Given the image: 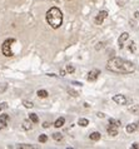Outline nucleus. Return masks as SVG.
<instances>
[{
    "label": "nucleus",
    "instance_id": "nucleus-1",
    "mask_svg": "<svg viewBox=\"0 0 139 149\" xmlns=\"http://www.w3.org/2000/svg\"><path fill=\"white\" fill-rule=\"evenodd\" d=\"M107 69L114 73H120V74H128V73H133L134 71V65L133 63L124 60L122 58H113L108 62L107 64Z\"/></svg>",
    "mask_w": 139,
    "mask_h": 149
},
{
    "label": "nucleus",
    "instance_id": "nucleus-2",
    "mask_svg": "<svg viewBox=\"0 0 139 149\" xmlns=\"http://www.w3.org/2000/svg\"><path fill=\"white\" fill-rule=\"evenodd\" d=\"M47 21L53 29H58L63 23V14L58 8H51L47 11Z\"/></svg>",
    "mask_w": 139,
    "mask_h": 149
},
{
    "label": "nucleus",
    "instance_id": "nucleus-3",
    "mask_svg": "<svg viewBox=\"0 0 139 149\" xmlns=\"http://www.w3.org/2000/svg\"><path fill=\"white\" fill-rule=\"evenodd\" d=\"M13 43H15L14 39H8L3 43L1 50H3V54L5 56H13V51H11V44Z\"/></svg>",
    "mask_w": 139,
    "mask_h": 149
},
{
    "label": "nucleus",
    "instance_id": "nucleus-4",
    "mask_svg": "<svg viewBox=\"0 0 139 149\" xmlns=\"http://www.w3.org/2000/svg\"><path fill=\"white\" fill-rule=\"evenodd\" d=\"M113 100H114L116 104H119V105H125L128 103V99L124 97V95H122V94L114 95V97H113Z\"/></svg>",
    "mask_w": 139,
    "mask_h": 149
},
{
    "label": "nucleus",
    "instance_id": "nucleus-5",
    "mask_svg": "<svg viewBox=\"0 0 139 149\" xmlns=\"http://www.w3.org/2000/svg\"><path fill=\"white\" fill-rule=\"evenodd\" d=\"M107 16H108V13H107V11H104V10H103V11H100V13L97 15V18H95V24L100 25L101 23L104 21V19L107 18Z\"/></svg>",
    "mask_w": 139,
    "mask_h": 149
},
{
    "label": "nucleus",
    "instance_id": "nucleus-6",
    "mask_svg": "<svg viewBox=\"0 0 139 149\" xmlns=\"http://www.w3.org/2000/svg\"><path fill=\"white\" fill-rule=\"evenodd\" d=\"M8 120H9V115H8V114H1V115H0V130L6 128Z\"/></svg>",
    "mask_w": 139,
    "mask_h": 149
},
{
    "label": "nucleus",
    "instance_id": "nucleus-7",
    "mask_svg": "<svg viewBox=\"0 0 139 149\" xmlns=\"http://www.w3.org/2000/svg\"><path fill=\"white\" fill-rule=\"evenodd\" d=\"M99 74H100L99 70H92V71H89V74H88V80H89V82H94V80L98 79Z\"/></svg>",
    "mask_w": 139,
    "mask_h": 149
},
{
    "label": "nucleus",
    "instance_id": "nucleus-8",
    "mask_svg": "<svg viewBox=\"0 0 139 149\" xmlns=\"http://www.w3.org/2000/svg\"><path fill=\"white\" fill-rule=\"evenodd\" d=\"M128 38H129V34H128V33H123L122 35H120L119 40H118V43H119V48H123V47H124V41L128 40Z\"/></svg>",
    "mask_w": 139,
    "mask_h": 149
},
{
    "label": "nucleus",
    "instance_id": "nucleus-9",
    "mask_svg": "<svg viewBox=\"0 0 139 149\" xmlns=\"http://www.w3.org/2000/svg\"><path fill=\"white\" fill-rule=\"evenodd\" d=\"M64 123H65V119H64L63 117H60V118H58V119L55 120L54 127H56V128H60V127H63V125H64Z\"/></svg>",
    "mask_w": 139,
    "mask_h": 149
},
{
    "label": "nucleus",
    "instance_id": "nucleus-10",
    "mask_svg": "<svg viewBox=\"0 0 139 149\" xmlns=\"http://www.w3.org/2000/svg\"><path fill=\"white\" fill-rule=\"evenodd\" d=\"M31 120H24L23 122V129H24V130H30V129H31Z\"/></svg>",
    "mask_w": 139,
    "mask_h": 149
},
{
    "label": "nucleus",
    "instance_id": "nucleus-11",
    "mask_svg": "<svg viewBox=\"0 0 139 149\" xmlns=\"http://www.w3.org/2000/svg\"><path fill=\"white\" fill-rule=\"evenodd\" d=\"M135 130H138L137 129V123H131L129 125H127V132L128 133H133Z\"/></svg>",
    "mask_w": 139,
    "mask_h": 149
},
{
    "label": "nucleus",
    "instance_id": "nucleus-12",
    "mask_svg": "<svg viewBox=\"0 0 139 149\" xmlns=\"http://www.w3.org/2000/svg\"><path fill=\"white\" fill-rule=\"evenodd\" d=\"M89 138L92 139V140H99L100 139V133H98V132H94V133H92V134L89 135Z\"/></svg>",
    "mask_w": 139,
    "mask_h": 149
},
{
    "label": "nucleus",
    "instance_id": "nucleus-13",
    "mask_svg": "<svg viewBox=\"0 0 139 149\" xmlns=\"http://www.w3.org/2000/svg\"><path fill=\"white\" fill-rule=\"evenodd\" d=\"M78 124L80 125V127H86V125L89 124V120L85 119V118H80V119L78 120Z\"/></svg>",
    "mask_w": 139,
    "mask_h": 149
},
{
    "label": "nucleus",
    "instance_id": "nucleus-14",
    "mask_svg": "<svg viewBox=\"0 0 139 149\" xmlns=\"http://www.w3.org/2000/svg\"><path fill=\"white\" fill-rule=\"evenodd\" d=\"M36 94H38V97H39V98H47V97H48V91H47V90H43V89H41V90H38Z\"/></svg>",
    "mask_w": 139,
    "mask_h": 149
},
{
    "label": "nucleus",
    "instance_id": "nucleus-15",
    "mask_svg": "<svg viewBox=\"0 0 139 149\" xmlns=\"http://www.w3.org/2000/svg\"><path fill=\"white\" fill-rule=\"evenodd\" d=\"M129 110L133 114H135V115H138V114H139V105H131L129 108Z\"/></svg>",
    "mask_w": 139,
    "mask_h": 149
},
{
    "label": "nucleus",
    "instance_id": "nucleus-16",
    "mask_svg": "<svg viewBox=\"0 0 139 149\" xmlns=\"http://www.w3.org/2000/svg\"><path fill=\"white\" fill-rule=\"evenodd\" d=\"M29 119L33 122V123H38V122H39V118H38V115L36 114H34V113H31L29 115Z\"/></svg>",
    "mask_w": 139,
    "mask_h": 149
},
{
    "label": "nucleus",
    "instance_id": "nucleus-17",
    "mask_svg": "<svg viewBox=\"0 0 139 149\" xmlns=\"http://www.w3.org/2000/svg\"><path fill=\"white\" fill-rule=\"evenodd\" d=\"M53 139L56 140V142H60V140H63V135L60 133H54L53 134Z\"/></svg>",
    "mask_w": 139,
    "mask_h": 149
},
{
    "label": "nucleus",
    "instance_id": "nucleus-18",
    "mask_svg": "<svg viewBox=\"0 0 139 149\" xmlns=\"http://www.w3.org/2000/svg\"><path fill=\"white\" fill-rule=\"evenodd\" d=\"M23 105L25 106V108H33L34 104L31 102H28V100H23Z\"/></svg>",
    "mask_w": 139,
    "mask_h": 149
},
{
    "label": "nucleus",
    "instance_id": "nucleus-19",
    "mask_svg": "<svg viewBox=\"0 0 139 149\" xmlns=\"http://www.w3.org/2000/svg\"><path fill=\"white\" fill-rule=\"evenodd\" d=\"M8 89V85L5 83H0V93H4Z\"/></svg>",
    "mask_w": 139,
    "mask_h": 149
},
{
    "label": "nucleus",
    "instance_id": "nucleus-20",
    "mask_svg": "<svg viewBox=\"0 0 139 149\" xmlns=\"http://www.w3.org/2000/svg\"><path fill=\"white\" fill-rule=\"evenodd\" d=\"M47 140H48V137L45 135V134H41V135L39 137V142H40V143H45Z\"/></svg>",
    "mask_w": 139,
    "mask_h": 149
},
{
    "label": "nucleus",
    "instance_id": "nucleus-21",
    "mask_svg": "<svg viewBox=\"0 0 139 149\" xmlns=\"http://www.w3.org/2000/svg\"><path fill=\"white\" fill-rule=\"evenodd\" d=\"M8 108V103H1V104H0V112H1V110H4V109H6Z\"/></svg>",
    "mask_w": 139,
    "mask_h": 149
},
{
    "label": "nucleus",
    "instance_id": "nucleus-22",
    "mask_svg": "<svg viewBox=\"0 0 139 149\" xmlns=\"http://www.w3.org/2000/svg\"><path fill=\"white\" fill-rule=\"evenodd\" d=\"M68 93L71 94V95H73V97H78V93H77V91H75V90H73V89H68Z\"/></svg>",
    "mask_w": 139,
    "mask_h": 149
},
{
    "label": "nucleus",
    "instance_id": "nucleus-23",
    "mask_svg": "<svg viewBox=\"0 0 139 149\" xmlns=\"http://www.w3.org/2000/svg\"><path fill=\"white\" fill-rule=\"evenodd\" d=\"M74 67H71V65H68L66 67V71H68V73H74Z\"/></svg>",
    "mask_w": 139,
    "mask_h": 149
},
{
    "label": "nucleus",
    "instance_id": "nucleus-24",
    "mask_svg": "<svg viewBox=\"0 0 139 149\" xmlns=\"http://www.w3.org/2000/svg\"><path fill=\"white\" fill-rule=\"evenodd\" d=\"M20 148H25V149H33L34 146H28V144H21Z\"/></svg>",
    "mask_w": 139,
    "mask_h": 149
},
{
    "label": "nucleus",
    "instance_id": "nucleus-25",
    "mask_svg": "<svg viewBox=\"0 0 139 149\" xmlns=\"http://www.w3.org/2000/svg\"><path fill=\"white\" fill-rule=\"evenodd\" d=\"M129 49H130V50H131V51H135V48H134V43H131V44H130V47H129Z\"/></svg>",
    "mask_w": 139,
    "mask_h": 149
},
{
    "label": "nucleus",
    "instance_id": "nucleus-26",
    "mask_svg": "<svg viewBox=\"0 0 139 149\" xmlns=\"http://www.w3.org/2000/svg\"><path fill=\"white\" fill-rule=\"evenodd\" d=\"M43 127H44V128H49V127H50V124H49L48 122H45V123L43 124Z\"/></svg>",
    "mask_w": 139,
    "mask_h": 149
},
{
    "label": "nucleus",
    "instance_id": "nucleus-27",
    "mask_svg": "<svg viewBox=\"0 0 139 149\" xmlns=\"http://www.w3.org/2000/svg\"><path fill=\"white\" fill-rule=\"evenodd\" d=\"M131 148H137V149H139V144H138V143H134L133 146H131Z\"/></svg>",
    "mask_w": 139,
    "mask_h": 149
},
{
    "label": "nucleus",
    "instance_id": "nucleus-28",
    "mask_svg": "<svg viewBox=\"0 0 139 149\" xmlns=\"http://www.w3.org/2000/svg\"><path fill=\"white\" fill-rule=\"evenodd\" d=\"M98 117H99V118H104L105 115H104L103 113H98Z\"/></svg>",
    "mask_w": 139,
    "mask_h": 149
},
{
    "label": "nucleus",
    "instance_id": "nucleus-29",
    "mask_svg": "<svg viewBox=\"0 0 139 149\" xmlns=\"http://www.w3.org/2000/svg\"><path fill=\"white\" fill-rule=\"evenodd\" d=\"M73 84H75V85H81V83H78V82H73Z\"/></svg>",
    "mask_w": 139,
    "mask_h": 149
},
{
    "label": "nucleus",
    "instance_id": "nucleus-30",
    "mask_svg": "<svg viewBox=\"0 0 139 149\" xmlns=\"http://www.w3.org/2000/svg\"><path fill=\"white\" fill-rule=\"evenodd\" d=\"M137 129H139V123H137Z\"/></svg>",
    "mask_w": 139,
    "mask_h": 149
}]
</instances>
